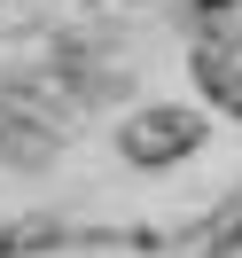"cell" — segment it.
<instances>
[{
  "label": "cell",
  "mask_w": 242,
  "mask_h": 258,
  "mask_svg": "<svg viewBox=\"0 0 242 258\" xmlns=\"http://www.w3.org/2000/svg\"><path fill=\"white\" fill-rule=\"evenodd\" d=\"M203 141V117H188V110H141V117H125L117 125V157L125 164H180L188 149Z\"/></svg>",
  "instance_id": "obj_1"
},
{
  "label": "cell",
  "mask_w": 242,
  "mask_h": 258,
  "mask_svg": "<svg viewBox=\"0 0 242 258\" xmlns=\"http://www.w3.org/2000/svg\"><path fill=\"white\" fill-rule=\"evenodd\" d=\"M195 79H203V94L219 102V110L242 117V55L234 47H203V55H195Z\"/></svg>",
  "instance_id": "obj_2"
},
{
  "label": "cell",
  "mask_w": 242,
  "mask_h": 258,
  "mask_svg": "<svg viewBox=\"0 0 242 258\" xmlns=\"http://www.w3.org/2000/svg\"><path fill=\"white\" fill-rule=\"evenodd\" d=\"M195 8H234V0H195Z\"/></svg>",
  "instance_id": "obj_3"
}]
</instances>
